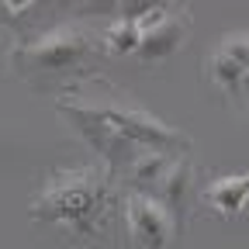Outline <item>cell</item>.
Segmentation results:
<instances>
[{"label":"cell","instance_id":"obj_1","mask_svg":"<svg viewBox=\"0 0 249 249\" xmlns=\"http://www.w3.org/2000/svg\"><path fill=\"white\" fill-rule=\"evenodd\" d=\"M107 194H111V180L97 166H66L55 170L38 201L31 204V218L38 225H59V229H73L83 239L101 235V222L107 214Z\"/></svg>","mask_w":249,"mask_h":249},{"label":"cell","instance_id":"obj_2","mask_svg":"<svg viewBox=\"0 0 249 249\" xmlns=\"http://www.w3.org/2000/svg\"><path fill=\"white\" fill-rule=\"evenodd\" d=\"M97 49L101 42L83 24H59L35 38L18 42L11 52V62L21 73H55V70H70L76 62L90 59Z\"/></svg>","mask_w":249,"mask_h":249},{"label":"cell","instance_id":"obj_3","mask_svg":"<svg viewBox=\"0 0 249 249\" xmlns=\"http://www.w3.org/2000/svg\"><path fill=\"white\" fill-rule=\"evenodd\" d=\"M87 111H93L104 124H111V128L124 139L132 142L135 149H152V152H166V156H183L187 149H191V139H187L183 132H177L173 124L160 121L156 114L135 107V104H104V101H80Z\"/></svg>","mask_w":249,"mask_h":249},{"label":"cell","instance_id":"obj_4","mask_svg":"<svg viewBox=\"0 0 249 249\" xmlns=\"http://www.w3.org/2000/svg\"><path fill=\"white\" fill-rule=\"evenodd\" d=\"M121 222H124L128 239L139 249H166L180 235L177 225H173V218H170V211L156 201V194H149V191H124Z\"/></svg>","mask_w":249,"mask_h":249},{"label":"cell","instance_id":"obj_5","mask_svg":"<svg viewBox=\"0 0 249 249\" xmlns=\"http://www.w3.org/2000/svg\"><path fill=\"white\" fill-rule=\"evenodd\" d=\"M152 194H156V201L170 211L177 232H183L187 214H191V204H194V160H191V156H187V152L173 156V163L166 166V173L160 177V183L152 187Z\"/></svg>","mask_w":249,"mask_h":249},{"label":"cell","instance_id":"obj_6","mask_svg":"<svg viewBox=\"0 0 249 249\" xmlns=\"http://www.w3.org/2000/svg\"><path fill=\"white\" fill-rule=\"evenodd\" d=\"M187 35H191V18H187V11L173 7L163 24H156L152 31H142V42H139V52L135 55L145 62V66L166 62V59H173L183 49Z\"/></svg>","mask_w":249,"mask_h":249},{"label":"cell","instance_id":"obj_7","mask_svg":"<svg viewBox=\"0 0 249 249\" xmlns=\"http://www.w3.org/2000/svg\"><path fill=\"white\" fill-rule=\"evenodd\" d=\"M201 204L211 208L214 214H222V218H235L249 204V173H222V177H214L201 191Z\"/></svg>","mask_w":249,"mask_h":249},{"label":"cell","instance_id":"obj_8","mask_svg":"<svg viewBox=\"0 0 249 249\" xmlns=\"http://www.w3.org/2000/svg\"><path fill=\"white\" fill-rule=\"evenodd\" d=\"M173 163V156L166 152H152V149H135L132 160L118 170V180L124 183V191H149L160 183V177L166 173V166Z\"/></svg>","mask_w":249,"mask_h":249},{"label":"cell","instance_id":"obj_9","mask_svg":"<svg viewBox=\"0 0 249 249\" xmlns=\"http://www.w3.org/2000/svg\"><path fill=\"white\" fill-rule=\"evenodd\" d=\"M139 42H142L139 28H135L132 21H124V18H114L111 28L104 31L101 49L111 52V55H135V52H139Z\"/></svg>","mask_w":249,"mask_h":249},{"label":"cell","instance_id":"obj_10","mask_svg":"<svg viewBox=\"0 0 249 249\" xmlns=\"http://www.w3.org/2000/svg\"><path fill=\"white\" fill-rule=\"evenodd\" d=\"M242 66L235 59H229L225 52H211L208 55V80H211V87H218V90H225V93H239V80H242Z\"/></svg>","mask_w":249,"mask_h":249},{"label":"cell","instance_id":"obj_11","mask_svg":"<svg viewBox=\"0 0 249 249\" xmlns=\"http://www.w3.org/2000/svg\"><path fill=\"white\" fill-rule=\"evenodd\" d=\"M218 52H225L229 59H235L242 70H249V31H235V35L222 38V45H214Z\"/></svg>","mask_w":249,"mask_h":249},{"label":"cell","instance_id":"obj_12","mask_svg":"<svg viewBox=\"0 0 249 249\" xmlns=\"http://www.w3.org/2000/svg\"><path fill=\"white\" fill-rule=\"evenodd\" d=\"M160 7H173L170 0H121V11H118V18H124V21H139V18H145V14H152V11H160Z\"/></svg>","mask_w":249,"mask_h":249},{"label":"cell","instance_id":"obj_13","mask_svg":"<svg viewBox=\"0 0 249 249\" xmlns=\"http://www.w3.org/2000/svg\"><path fill=\"white\" fill-rule=\"evenodd\" d=\"M121 0H80L76 14L80 18H118Z\"/></svg>","mask_w":249,"mask_h":249},{"label":"cell","instance_id":"obj_14","mask_svg":"<svg viewBox=\"0 0 249 249\" xmlns=\"http://www.w3.org/2000/svg\"><path fill=\"white\" fill-rule=\"evenodd\" d=\"M239 93H242V97H249V70H246L242 80H239Z\"/></svg>","mask_w":249,"mask_h":249},{"label":"cell","instance_id":"obj_15","mask_svg":"<svg viewBox=\"0 0 249 249\" xmlns=\"http://www.w3.org/2000/svg\"><path fill=\"white\" fill-rule=\"evenodd\" d=\"M4 4H7L11 11H21V7H28V4H31V0H4Z\"/></svg>","mask_w":249,"mask_h":249},{"label":"cell","instance_id":"obj_16","mask_svg":"<svg viewBox=\"0 0 249 249\" xmlns=\"http://www.w3.org/2000/svg\"><path fill=\"white\" fill-rule=\"evenodd\" d=\"M246 121H249V97H246Z\"/></svg>","mask_w":249,"mask_h":249}]
</instances>
